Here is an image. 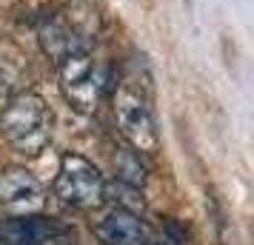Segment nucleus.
I'll return each mask as SVG.
<instances>
[{"instance_id": "f257e3e1", "label": "nucleus", "mask_w": 254, "mask_h": 245, "mask_svg": "<svg viewBox=\"0 0 254 245\" xmlns=\"http://www.w3.org/2000/svg\"><path fill=\"white\" fill-rule=\"evenodd\" d=\"M0 134L23 157H37L52 140V111L35 92L12 97L0 111Z\"/></svg>"}, {"instance_id": "f03ea898", "label": "nucleus", "mask_w": 254, "mask_h": 245, "mask_svg": "<svg viewBox=\"0 0 254 245\" xmlns=\"http://www.w3.org/2000/svg\"><path fill=\"white\" fill-rule=\"evenodd\" d=\"M55 194L74 208H97L106 199V180L97 165L80 154H63L55 180Z\"/></svg>"}, {"instance_id": "7ed1b4c3", "label": "nucleus", "mask_w": 254, "mask_h": 245, "mask_svg": "<svg viewBox=\"0 0 254 245\" xmlns=\"http://www.w3.org/2000/svg\"><path fill=\"white\" fill-rule=\"evenodd\" d=\"M60 69V92L69 105L80 114H92L100 100V74L89 51L69 54L58 63Z\"/></svg>"}, {"instance_id": "20e7f679", "label": "nucleus", "mask_w": 254, "mask_h": 245, "mask_svg": "<svg viewBox=\"0 0 254 245\" xmlns=\"http://www.w3.org/2000/svg\"><path fill=\"white\" fill-rule=\"evenodd\" d=\"M115 117H117V129L131 143V148L146 154L157 151V146H160L157 126H154V117H151L149 105L140 94L120 89L115 97Z\"/></svg>"}, {"instance_id": "39448f33", "label": "nucleus", "mask_w": 254, "mask_h": 245, "mask_svg": "<svg viewBox=\"0 0 254 245\" xmlns=\"http://www.w3.org/2000/svg\"><path fill=\"white\" fill-rule=\"evenodd\" d=\"M40 46L46 51L49 57L60 63L63 57H69V54H80V51H89L92 46V37L80 32L77 23H71L69 17H52L49 23L40 26Z\"/></svg>"}, {"instance_id": "423d86ee", "label": "nucleus", "mask_w": 254, "mask_h": 245, "mask_svg": "<svg viewBox=\"0 0 254 245\" xmlns=\"http://www.w3.org/2000/svg\"><path fill=\"white\" fill-rule=\"evenodd\" d=\"M0 202L12 211L32 214L43 205V186L26 168H6L0 174Z\"/></svg>"}, {"instance_id": "0eeeda50", "label": "nucleus", "mask_w": 254, "mask_h": 245, "mask_svg": "<svg viewBox=\"0 0 254 245\" xmlns=\"http://www.w3.org/2000/svg\"><path fill=\"white\" fill-rule=\"evenodd\" d=\"M94 234L106 245H146V240H149L146 222L134 211L126 208H112L94 225Z\"/></svg>"}, {"instance_id": "6e6552de", "label": "nucleus", "mask_w": 254, "mask_h": 245, "mask_svg": "<svg viewBox=\"0 0 254 245\" xmlns=\"http://www.w3.org/2000/svg\"><path fill=\"white\" fill-rule=\"evenodd\" d=\"M60 234V225L49 217H12L0 225V245H43Z\"/></svg>"}, {"instance_id": "1a4fd4ad", "label": "nucleus", "mask_w": 254, "mask_h": 245, "mask_svg": "<svg viewBox=\"0 0 254 245\" xmlns=\"http://www.w3.org/2000/svg\"><path fill=\"white\" fill-rule=\"evenodd\" d=\"M115 171H117V183H126L131 188H143L146 186V168L140 165V157L128 148H120L115 157Z\"/></svg>"}]
</instances>
